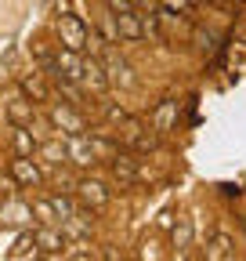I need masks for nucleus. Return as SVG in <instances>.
<instances>
[{
	"instance_id": "nucleus-5",
	"label": "nucleus",
	"mask_w": 246,
	"mask_h": 261,
	"mask_svg": "<svg viewBox=\"0 0 246 261\" xmlns=\"http://www.w3.org/2000/svg\"><path fill=\"white\" fill-rule=\"evenodd\" d=\"M11 178L22 189H40L44 185V174H40V167H37L33 156H15L11 160Z\"/></svg>"
},
{
	"instance_id": "nucleus-4",
	"label": "nucleus",
	"mask_w": 246,
	"mask_h": 261,
	"mask_svg": "<svg viewBox=\"0 0 246 261\" xmlns=\"http://www.w3.org/2000/svg\"><path fill=\"white\" fill-rule=\"evenodd\" d=\"M66 160L76 163V167H95V163H98L95 142H90L87 135H69V142H66Z\"/></svg>"
},
{
	"instance_id": "nucleus-6",
	"label": "nucleus",
	"mask_w": 246,
	"mask_h": 261,
	"mask_svg": "<svg viewBox=\"0 0 246 261\" xmlns=\"http://www.w3.org/2000/svg\"><path fill=\"white\" fill-rule=\"evenodd\" d=\"M102 65H105L109 84H123V87H134V84H138V80H134V69H131V62H127V58H119L116 51H105Z\"/></svg>"
},
{
	"instance_id": "nucleus-23",
	"label": "nucleus",
	"mask_w": 246,
	"mask_h": 261,
	"mask_svg": "<svg viewBox=\"0 0 246 261\" xmlns=\"http://www.w3.org/2000/svg\"><path fill=\"white\" fill-rule=\"evenodd\" d=\"M163 4H167V11H189L192 8L189 0H163Z\"/></svg>"
},
{
	"instance_id": "nucleus-14",
	"label": "nucleus",
	"mask_w": 246,
	"mask_h": 261,
	"mask_svg": "<svg viewBox=\"0 0 246 261\" xmlns=\"http://www.w3.org/2000/svg\"><path fill=\"white\" fill-rule=\"evenodd\" d=\"M206 257H210V261H228V257H235L232 236H228V232H213V240L206 243Z\"/></svg>"
},
{
	"instance_id": "nucleus-10",
	"label": "nucleus",
	"mask_w": 246,
	"mask_h": 261,
	"mask_svg": "<svg viewBox=\"0 0 246 261\" xmlns=\"http://www.w3.org/2000/svg\"><path fill=\"white\" fill-rule=\"evenodd\" d=\"M174 123H177V98H163L156 106V113H152V130L156 135H170Z\"/></svg>"
},
{
	"instance_id": "nucleus-16",
	"label": "nucleus",
	"mask_w": 246,
	"mask_h": 261,
	"mask_svg": "<svg viewBox=\"0 0 246 261\" xmlns=\"http://www.w3.org/2000/svg\"><path fill=\"white\" fill-rule=\"evenodd\" d=\"M112 174H116L119 181H138V178H141L138 160H131V156H116V160H112Z\"/></svg>"
},
{
	"instance_id": "nucleus-24",
	"label": "nucleus",
	"mask_w": 246,
	"mask_h": 261,
	"mask_svg": "<svg viewBox=\"0 0 246 261\" xmlns=\"http://www.w3.org/2000/svg\"><path fill=\"white\" fill-rule=\"evenodd\" d=\"M0 192L11 196V192H15V178H0Z\"/></svg>"
},
{
	"instance_id": "nucleus-11",
	"label": "nucleus",
	"mask_w": 246,
	"mask_h": 261,
	"mask_svg": "<svg viewBox=\"0 0 246 261\" xmlns=\"http://www.w3.org/2000/svg\"><path fill=\"white\" fill-rule=\"evenodd\" d=\"M76 192H80V200H83L90 211H98V207L109 203V189H105L102 181H95V178H83V181L76 185Z\"/></svg>"
},
{
	"instance_id": "nucleus-2",
	"label": "nucleus",
	"mask_w": 246,
	"mask_h": 261,
	"mask_svg": "<svg viewBox=\"0 0 246 261\" xmlns=\"http://www.w3.org/2000/svg\"><path fill=\"white\" fill-rule=\"evenodd\" d=\"M33 240H37V247H40V257H62V254H66V247H69L66 232H62V225H40L37 232H33Z\"/></svg>"
},
{
	"instance_id": "nucleus-21",
	"label": "nucleus",
	"mask_w": 246,
	"mask_h": 261,
	"mask_svg": "<svg viewBox=\"0 0 246 261\" xmlns=\"http://www.w3.org/2000/svg\"><path fill=\"white\" fill-rule=\"evenodd\" d=\"M37 149H40L44 163H66V145L62 142H47V145H37Z\"/></svg>"
},
{
	"instance_id": "nucleus-22",
	"label": "nucleus",
	"mask_w": 246,
	"mask_h": 261,
	"mask_svg": "<svg viewBox=\"0 0 246 261\" xmlns=\"http://www.w3.org/2000/svg\"><path fill=\"white\" fill-rule=\"evenodd\" d=\"M105 8L116 15V11H127V8H134V0H105Z\"/></svg>"
},
{
	"instance_id": "nucleus-12",
	"label": "nucleus",
	"mask_w": 246,
	"mask_h": 261,
	"mask_svg": "<svg viewBox=\"0 0 246 261\" xmlns=\"http://www.w3.org/2000/svg\"><path fill=\"white\" fill-rule=\"evenodd\" d=\"M22 91L33 98V106H47L51 102V84L44 73H33V76H22Z\"/></svg>"
},
{
	"instance_id": "nucleus-3",
	"label": "nucleus",
	"mask_w": 246,
	"mask_h": 261,
	"mask_svg": "<svg viewBox=\"0 0 246 261\" xmlns=\"http://www.w3.org/2000/svg\"><path fill=\"white\" fill-rule=\"evenodd\" d=\"M51 123H54L66 138H69V135H83V130H87V120H83L80 109L69 106V102H66V106H51Z\"/></svg>"
},
{
	"instance_id": "nucleus-9",
	"label": "nucleus",
	"mask_w": 246,
	"mask_h": 261,
	"mask_svg": "<svg viewBox=\"0 0 246 261\" xmlns=\"http://www.w3.org/2000/svg\"><path fill=\"white\" fill-rule=\"evenodd\" d=\"M29 221H33V211H29V203L11 200V196H8V203L0 207V225H8V228H25Z\"/></svg>"
},
{
	"instance_id": "nucleus-17",
	"label": "nucleus",
	"mask_w": 246,
	"mask_h": 261,
	"mask_svg": "<svg viewBox=\"0 0 246 261\" xmlns=\"http://www.w3.org/2000/svg\"><path fill=\"white\" fill-rule=\"evenodd\" d=\"M51 207H54V218H58V225L66 221V218H73V211H76V200L69 192H54L51 196Z\"/></svg>"
},
{
	"instance_id": "nucleus-19",
	"label": "nucleus",
	"mask_w": 246,
	"mask_h": 261,
	"mask_svg": "<svg viewBox=\"0 0 246 261\" xmlns=\"http://www.w3.org/2000/svg\"><path fill=\"white\" fill-rule=\"evenodd\" d=\"M15 152L18 156H33L37 152V138L29 135V127H15Z\"/></svg>"
},
{
	"instance_id": "nucleus-7",
	"label": "nucleus",
	"mask_w": 246,
	"mask_h": 261,
	"mask_svg": "<svg viewBox=\"0 0 246 261\" xmlns=\"http://www.w3.org/2000/svg\"><path fill=\"white\" fill-rule=\"evenodd\" d=\"M116 33L119 40H141L145 37V22H141V11L138 8H127V11H116Z\"/></svg>"
},
{
	"instance_id": "nucleus-15",
	"label": "nucleus",
	"mask_w": 246,
	"mask_h": 261,
	"mask_svg": "<svg viewBox=\"0 0 246 261\" xmlns=\"http://www.w3.org/2000/svg\"><path fill=\"white\" fill-rule=\"evenodd\" d=\"M189 247H192V218H177V225H174V250H177V257L189 254Z\"/></svg>"
},
{
	"instance_id": "nucleus-20",
	"label": "nucleus",
	"mask_w": 246,
	"mask_h": 261,
	"mask_svg": "<svg viewBox=\"0 0 246 261\" xmlns=\"http://www.w3.org/2000/svg\"><path fill=\"white\" fill-rule=\"evenodd\" d=\"M29 211H33L37 225H58V218H54V207H51V200H33V203H29Z\"/></svg>"
},
{
	"instance_id": "nucleus-18",
	"label": "nucleus",
	"mask_w": 246,
	"mask_h": 261,
	"mask_svg": "<svg viewBox=\"0 0 246 261\" xmlns=\"http://www.w3.org/2000/svg\"><path fill=\"white\" fill-rule=\"evenodd\" d=\"M8 257H40V247H37L33 232H22V236H18V247H11Z\"/></svg>"
},
{
	"instance_id": "nucleus-8",
	"label": "nucleus",
	"mask_w": 246,
	"mask_h": 261,
	"mask_svg": "<svg viewBox=\"0 0 246 261\" xmlns=\"http://www.w3.org/2000/svg\"><path fill=\"white\" fill-rule=\"evenodd\" d=\"M80 87H90L95 94H102V91L109 87L105 65H102V58H98V55H87V58H83V80H80Z\"/></svg>"
},
{
	"instance_id": "nucleus-1",
	"label": "nucleus",
	"mask_w": 246,
	"mask_h": 261,
	"mask_svg": "<svg viewBox=\"0 0 246 261\" xmlns=\"http://www.w3.org/2000/svg\"><path fill=\"white\" fill-rule=\"evenodd\" d=\"M58 37H62V44H66L69 51H87V37H90V29H87V22H83V18L62 11V15H58Z\"/></svg>"
},
{
	"instance_id": "nucleus-13",
	"label": "nucleus",
	"mask_w": 246,
	"mask_h": 261,
	"mask_svg": "<svg viewBox=\"0 0 246 261\" xmlns=\"http://www.w3.org/2000/svg\"><path fill=\"white\" fill-rule=\"evenodd\" d=\"M8 120L15 127H33V120H37L33 102H29V98H11V102H8Z\"/></svg>"
}]
</instances>
